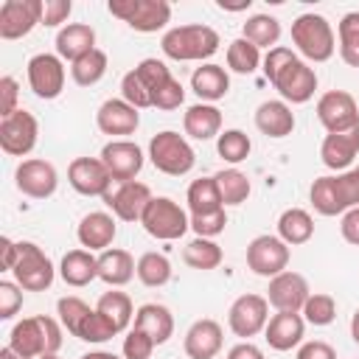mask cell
Returning <instances> with one entry per match:
<instances>
[{
	"label": "cell",
	"mask_w": 359,
	"mask_h": 359,
	"mask_svg": "<svg viewBox=\"0 0 359 359\" xmlns=\"http://www.w3.org/2000/svg\"><path fill=\"white\" fill-rule=\"evenodd\" d=\"M264 76L280 93V98L289 101V104H306V101H311V95L317 90L314 67L286 45H278V48L266 50Z\"/></svg>",
	"instance_id": "1"
},
{
	"label": "cell",
	"mask_w": 359,
	"mask_h": 359,
	"mask_svg": "<svg viewBox=\"0 0 359 359\" xmlns=\"http://www.w3.org/2000/svg\"><path fill=\"white\" fill-rule=\"evenodd\" d=\"M160 48L174 62H205L219 50V34L210 25H177L168 28L160 39Z\"/></svg>",
	"instance_id": "2"
},
{
	"label": "cell",
	"mask_w": 359,
	"mask_h": 359,
	"mask_svg": "<svg viewBox=\"0 0 359 359\" xmlns=\"http://www.w3.org/2000/svg\"><path fill=\"white\" fill-rule=\"evenodd\" d=\"M8 345L25 359H36L42 353H56L62 348V323H56L53 317H45V314L25 317V320L14 323V328L8 334Z\"/></svg>",
	"instance_id": "3"
},
{
	"label": "cell",
	"mask_w": 359,
	"mask_h": 359,
	"mask_svg": "<svg viewBox=\"0 0 359 359\" xmlns=\"http://www.w3.org/2000/svg\"><path fill=\"white\" fill-rule=\"evenodd\" d=\"M292 42L309 62H328L337 50V36L323 14L306 11L292 22Z\"/></svg>",
	"instance_id": "4"
},
{
	"label": "cell",
	"mask_w": 359,
	"mask_h": 359,
	"mask_svg": "<svg viewBox=\"0 0 359 359\" xmlns=\"http://www.w3.org/2000/svg\"><path fill=\"white\" fill-rule=\"evenodd\" d=\"M149 160H151V165L157 171H163L168 177H182V174H188L194 168L196 154H194L191 143L180 132L163 129L149 140Z\"/></svg>",
	"instance_id": "5"
},
{
	"label": "cell",
	"mask_w": 359,
	"mask_h": 359,
	"mask_svg": "<svg viewBox=\"0 0 359 359\" xmlns=\"http://www.w3.org/2000/svg\"><path fill=\"white\" fill-rule=\"evenodd\" d=\"M143 230L157 241H177L191 230V216L168 196H151L140 216Z\"/></svg>",
	"instance_id": "6"
},
{
	"label": "cell",
	"mask_w": 359,
	"mask_h": 359,
	"mask_svg": "<svg viewBox=\"0 0 359 359\" xmlns=\"http://www.w3.org/2000/svg\"><path fill=\"white\" fill-rule=\"evenodd\" d=\"M109 14L123 20L129 28L140 34H154L168 25L171 20V3L168 0H109Z\"/></svg>",
	"instance_id": "7"
},
{
	"label": "cell",
	"mask_w": 359,
	"mask_h": 359,
	"mask_svg": "<svg viewBox=\"0 0 359 359\" xmlns=\"http://www.w3.org/2000/svg\"><path fill=\"white\" fill-rule=\"evenodd\" d=\"M11 272L25 292H45L56 278L50 258L34 241H17V264Z\"/></svg>",
	"instance_id": "8"
},
{
	"label": "cell",
	"mask_w": 359,
	"mask_h": 359,
	"mask_svg": "<svg viewBox=\"0 0 359 359\" xmlns=\"http://www.w3.org/2000/svg\"><path fill=\"white\" fill-rule=\"evenodd\" d=\"M317 121L328 135L351 132L359 126V104L348 90H328L317 98Z\"/></svg>",
	"instance_id": "9"
},
{
	"label": "cell",
	"mask_w": 359,
	"mask_h": 359,
	"mask_svg": "<svg viewBox=\"0 0 359 359\" xmlns=\"http://www.w3.org/2000/svg\"><path fill=\"white\" fill-rule=\"evenodd\" d=\"M39 137V123L28 109H17L0 118V149L8 157H25L34 151Z\"/></svg>",
	"instance_id": "10"
},
{
	"label": "cell",
	"mask_w": 359,
	"mask_h": 359,
	"mask_svg": "<svg viewBox=\"0 0 359 359\" xmlns=\"http://www.w3.org/2000/svg\"><path fill=\"white\" fill-rule=\"evenodd\" d=\"M247 266L261 278H275L289 266V244L278 236H255L247 244Z\"/></svg>",
	"instance_id": "11"
},
{
	"label": "cell",
	"mask_w": 359,
	"mask_h": 359,
	"mask_svg": "<svg viewBox=\"0 0 359 359\" xmlns=\"http://www.w3.org/2000/svg\"><path fill=\"white\" fill-rule=\"evenodd\" d=\"M269 323V303L264 294H241L233 300L230 311H227V325L236 337L250 339L255 334H261Z\"/></svg>",
	"instance_id": "12"
},
{
	"label": "cell",
	"mask_w": 359,
	"mask_h": 359,
	"mask_svg": "<svg viewBox=\"0 0 359 359\" xmlns=\"http://www.w3.org/2000/svg\"><path fill=\"white\" fill-rule=\"evenodd\" d=\"M28 87L34 90L36 98L53 101L65 90V65L56 53H36L28 59Z\"/></svg>",
	"instance_id": "13"
},
{
	"label": "cell",
	"mask_w": 359,
	"mask_h": 359,
	"mask_svg": "<svg viewBox=\"0 0 359 359\" xmlns=\"http://www.w3.org/2000/svg\"><path fill=\"white\" fill-rule=\"evenodd\" d=\"M14 185L20 194H25L28 199H48L56 194V185H59V174L53 168V163L48 160H39V157H31V160H22L14 171Z\"/></svg>",
	"instance_id": "14"
},
{
	"label": "cell",
	"mask_w": 359,
	"mask_h": 359,
	"mask_svg": "<svg viewBox=\"0 0 359 359\" xmlns=\"http://www.w3.org/2000/svg\"><path fill=\"white\" fill-rule=\"evenodd\" d=\"M67 182L81 196H107L112 191V177L101 157H76L67 165Z\"/></svg>",
	"instance_id": "15"
},
{
	"label": "cell",
	"mask_w": 359,
	"mask_h": 359,
	"mask_svg": "<svg viewBox=\"0 0 359 359\" xmlns=\"http://www.w3.org/2000/svg\"><path fill=\"white\" fill-rule=\"evenodd\" d=\"M42 22V0H6L0 6V39H22Z\"/></svg>",
	"instance_id": "16"
},
{
	"label": "cell",
	"mask_w": 359,
	"mask_h": 359,
	"mask_svg": "<svg viewBox=\"0 0 359 359\" xmlns=\"http://www.w3.org/2000/svg\"><path fill=\"white\" fill-rule=\"evenodd\" d=\"M311 289H309V280L300 275V272H280L275 278H269V289H266V303L275 309V311H303L306 300H309Z\"/></svg>",
	"instance_id": "17"
},
{
	"label": "cell",
	"mask_w": 359,
	"mask_h": 359,
	"mask_svg": "<svg viewBox=\"0 0 359 359\" xmlns=\"http://www.w3.org/2000/svg\"><path fill=\"white\" fill-rule=\"evenodd\" d=\"M101 163L107 165L112 182H129L140 174L143 168V149L137 143H132L129 137L126 140H109L104 149H101Z\"/></svg>",
	"instance_id": "18"
},
{
	"label": "cell",
	"mask_w": 359,
	"mask_h": 359,
	"mask_svg": "<svg viewBox=\"0 0 359 359\" xmlns=\"http://www.w3.org/2000/svg\"><path fill=\"white\" fill-rule=\"evenodd\" d=\"M107 208L112 210L115 219L121 222H140L146 205L151 202V191L146 182L129 180V182H118L107 196H104Z\"/></svg>",
	"instance_id": "19"
},
{
	"label": "cell",
	"mask_w": 359,
	"mask_h": 359,
	"mask_svg": "<svg viewBox=\"0 0 359 359\" xmlns=\"http://www.w3.org/2000/svg\"><path fill=\"white\" fill-rule=\"evenodd\" d=\"M95 126L115 140H126V135H135V129L140 126V109H135L123 98H107L95 112Z\"/></svg>",
	"instance_id": "20"
},
{
	"label": "cell",
	"mask_w": 359,
	"mask_h": 359,
	"mask_svg": "<svg viewBox=\"0 0 359 359\" xmlns=\"http://www.w3.org/2000/svg\"><path fill=\"white\" fill-rule=\"evenodd\" d=\"M222 345H224V331L210 317L196 320L185 331V339H182V348H185L188 359H213L222 351Z\"/></svg>",
	"instance_id": "21"
},
{
	"label": "cell",
	"mask_w": 359,
	"mask_h": 359,
	"mask_svg": "<svg viewBox=\"0 0 359 359\" xmlns=\"http://www.w3.org/2000/svg\"><path fill=\"white\" fill-rule=\"evenodd\" d=\"M115 233H118V224H115V216L107 213V210H93L87 213L79 227H76V238L84 250L90 252H104L109 250V244L115 241Z\"/></svg>",
	"instance_id": "22"
},
{
	"label": "cell",
	"mask_w": 359,
	"mask_h": 359,
	"mask_svg": "<svg viewBox=\"0 0 359 359\" xmlns=\"http://www.w3.org/2000/svg\"><path fill=\"white\" fill-rule=\"evenodd\" d=\"M266 342L272 351H292L297 345H303V334H306V320L297 311H275L264 328Z\"/></svg>",
	"instance_id": "23"
},
{
	"label": "cell",
	"mask_w": 359,
	"mask_h": 359,
	"mask_svg": "<svg viewBox=\"0 0 359 359\" xmlns=\"http://www.w3.org/2000/svg\"><path fill=\"white\" fill-rule=\"evenodd\" d=\"M356 154H359V126L351 132L325 135L320 143L323 165L331 171H348V165L356 160Z\"/></svg>",
	"instance_id": "24"
},
{
	"label": "cell",
	"mask_w": 359,
	"mask_h": 359,
	"mask_svg": "<svg viewBox=\"0 0 359 359\" xmlns=\"http://www.w3.org/2000/svg\"><path fill=\"white\" fill-rule=\"evenodd\" d=\"M137 275V261L132 258L129 250H121V247H109L98 255V278L118 289V286H126L132 278Z\"/></svg>",
	"instance_id": "25"
},
{
	"label": "cell",
	"mask_w": 359,
	"mask_h": 359,
	"mask_svg": "<svg viewBox=\"0 0 359 359\" xmlns=\"http://www.w3.org/2000/svg\"><path fill=\"white\" fill-rule=\"evenodd\" d=\"M95 50V31L87 22H67L65 28H59L56 34V56L67 59L70 65L76 59H81L84 53Z\"/></svg>",
	"instance_id": "26"
},
{
	"label": "cell",
	"mask_w": 359,
	"mask_h": 359,
	"mask_svg": "<svg viewBox=\"0 0 359 359\" xmlns=\"http://www.w3.org/2000/svg\"><path fill=\"white\" fill-rule=\"evenodd\" d=\"M255 126L266 137H286L294 129V112L286 101H264L255 109Z\"/></svg>",
	"instance_id": "27"
},
{
	"label": "cell",
	"mask_w": 359,
	"mask_h": 359,
	"mask_svg": "<svg viewBox=\"0 0 359 359\" xmlns=\"http://www.w3.org/2000/svg\"><path fill=\"white\" fill-rule=\"evenodd\" d=\"M182 129L194 140H210L222 135V112L216 104H194L182 115Z\"/></svg>",
	"instance_id": "28"
},
{
	"label": "cell",
	"mask_w": 359,
	"mask_h": 359,
	"mask_svg": "<svg viewBox=\"0 0 359 359\" xmlns=\"http://www.w3.org/2000/svg\"><path fill=\"white\" fill-rule=\"evenodd\" d=\"M191 90L202 98V104H213L219 98L227 95L230 90V76L222 65H213V62H205L194 70L191 76Z\"/></svg>",
	"instance_id": "29"
},
{
	"label": "cell",
	"mask_w": 359,
	"mask_h": 359,
	"mask_svg": "<svg viewBox=\"0 0 359 359\" xmlns=\"http://www.w3.org/2000/svg\"><path fill=\"white\" fill-rule=\"evenodd\" d=\"M59 275L67 286L81 289V286H87L98 278V258L90 250H70V252L62 255Z\"/></svg>",
	"instance_id": "30"
},
{
	"label": "cell",
	"mask_w": 359,
	"mask_h": 359,
	"mask_svg": "<svg viewBox=\"0 0 359 359\" xmlns=\"http://www.w3.org/2000/svg\"><path fill=\"white\" fill-rule=\"evenodd\" d=\"M135 328H140L143 334H149L154 339V345H163L174 334V317L160 303H143L135 311Z\"/></svg>",
	"instance_id": "31"
},
{
	"label": "cell",
	"mask_w": 359,
	"mask_h": 359,
	"mask_svg": "<svg viewBox=\"0 0 359 359\" xmlns=\"http://www.w3.org/2000/svg\"><path fill=\"white\" fill-rule=\"evenodd\" d=\"M314 236V219L303 208H286L278 216V238H283L289 247L306 244Z\"/></svg>",
	"instance_id": "32"
},
{
	"label": "cell",
	"mask_w": 359,
	"mask_h": 359,
	"mask_svg": "<svg viewBox=\"0 0 359 359\" xmlns=\"http://www.w3.org/2000/svg\"><path fill=\"white\" fill-rule=\"evenodd\" d=\"M185 202H188L191 216H202V213L224 210V202H222V194H219V185H216V180H213V177L194 180V182L188 185Z\"/></svg>",
	"instance_id": "33"
},
{
	"label": "cell",
	"mask_w": 359,
	"mask_h": 359,
	"mask_svg": "<svg viewBox=\"0 0 359 359\" xmlns=\"http://www.w3.org/2000/svg\"><path fill=\"white\" fill-rule=\"evenodd\" d=\"M95 309L118 328V334L121 331H126V325L135 320V306H132V297L126 294V292H118V289H112V292H104L101 297H98V303H95Z\"/></svg>",
	"instance_id": "34"
},
{
	"label": "cell",
	"mask_w": 359,
	"mask_h": 359,
	"mask_svg": "<svg viewBox=\"0 0 359 359\" xmlns=\"http://www.w3.org/2000/svg\"><path fill=\"white\" fill-rule=\"evenodd\" d=\"M241 36L250 39L255 48L272 50V48H278V39H280V22L272 14H252V17H247Z\"/></svg>",
	"instance_id": "35"
},
{
	"label": "cell",
	"mask_w": 359,
	"mask_h": 359,
	"mask_svg": "<svg viewBox=\"0 0 359 359\" xmlns=\"http://www.w3.org/2000/svg\"><path fill=\"white\" fill-rule=\"evenodd\" d=\"M309 199H311V208L320 213V216H342L345 213V205L337 194V180L334 174L328 177H317L311 182V191H309Z\"/></svg>",
	"instance_id": "36"
},
{
	"label": "cell",
	"mask_w": 359,
	"mask_h": 359,
	"mask_svg": "<svg viewBox=\"0 0 359 359\" xmlns=\"http://www.w3.org/2000/svg\"><path fill=\"white\" fill-rule=\"evenodd\" d=\"M222 247L213 241V238H194V241H188L185 247H182V261L191 266V269H202V272H208V269H216L219 264H222Z\"/></svg>",
	"instance_id": "37"
},
{
	"label": "cell",
	"mask_w": 359,
	"mask_h": 359,
	"mask_svg": "<svg viewBox=\"0 0 359 359\" xmlns=\"http://www.w3.org/2000/svg\"><path fill=\"white\" fill-rule=\"evenodd\" d=\"M107 67H109L107 53H104L101 48H95V50L84 53L81 59H76V62L70 65V76H73V81H76L79 87H93V84H98V81L104 79Z\"/></svg>",
	"instance_id": "38"
},
{
	"label": "cell",
	"mask_w": 359,
	"mask_h": 359,
	"mask_svg": "<svg viewBox=\"0 0 359 359\" xmlns=\"http://www.w3.org/2000/svg\"><path fill=\"white\" fill-rule=\"evenodd\" d=\"M137 280L149 289H160L171 280V261L163 252H143L137 258Z\"/></svg>",
	"instance_id": "39"
},
{
	"label": "cell",
	"mask_w": 359,
	"mask_h": 359,
	"mask_svg": "<svg viewBox=\"0 0 359 359\" xmlns=\"http://www.w3.org/2000/svg\"><path fill=\"white\" fill-rule=\"evenodd\" d=\"M216 185H219V194H222V202L224 205H241L247 202L252 185H250V177L238 168H222L219 174H213Z\"/></svg>",
	"instance_id": "40"
},
{
	"label": "cell",
	"mask_w": 359,
	"mask_h": 359,
	"mask_svg": "<svg viewBox=\"0 0 359 359\" xmlns=\"http://www.w3.org/2000/svg\"><path fill=\"white\" fill-rule=\"evenodd\" d=\"M337 36H339V56L345 65L359 67V11L342 14L337 22Z\"/></svg>",
	"instance_id": "41"
},
{
	"label": "cell",
	"mask_w": 359,
	"mask_h": 359,
	"mask_svg": "<svg viewBox=\"0 0 359 359\" xmlns=\"http://www.w3.org/2000/svg\"><path fill=\"white\" fill-rule=\"evenodd\" d=\"M258 65H261V48H255L250 39L238 36V39H233V42L227 45V67H230L233 73L250 76V73L258 70Z\"/></svg>",
	"instance_id": "42"
},
{
	"label": "cell",
	"mask_w": 359,
	"mask_h": 359,
	"mask_svg": "<svg viewBox=\"0 0 359 359\" xmlns=\"http://www.w3.org/2000/svg\"><path fill=\"white\" fill-rule=\"evenodd\" d=\"M216 151H219V157H222L224 163L238 165V163H244V160L250 157L252 140H250V135L241 132V129H224V132L216 137Z\"/></svg>",
	"instance_id": "43"
},
{
	"label": "cell",
	"mask_w": 359,
	"mask_h": 359,
	"mask_svg": "<svg viewBox=\"0 0 359 359\" xmlns=\"http://www.w3.org/2000/svg\"><path fill=\"white\" fill-rule=\"evenodd\" d=\"M300 314H303V320L309 325H320V328L331 325L334 317H337V300L331 294H325V292H311Z\"/></svg>",
	"instance_id": "44"
},
{
	"label": "cell",
	"mask_w": 359,
	"mask_h": 359,
	"mask_svg": "<svg viewBox=\"0 0 359 359\" xmlns=\"http://www.w3.org/2000/svg\"><path fill=\"white\" fill-rule=\"evenodd\" d=\"M90 306L81 300V297H76V294H67V297H59V303H56V314H59V323H62V328L65 331H70L73 337L79 334V328L84 325V320L90 317Z\"/></svg>",
	"instance_id": "45"
},
{
	"label": "cell",
	"mask_w": 359,
	"mask_h": 359,
	"mask_svg": "<svg viewBox=\"0 0 359 359\" xmlns=\"http://www.w3.org/2000/svg\"><path fill=\"white\" fill-rule=\"evenodd\" d=\"M132 73L137 76V81L143 84V90L151 95V101H154V93L171 79L168 65L160 62V59H143V62H137V65L132 67Z\"/></svg>",
	"instance_id": "46"
},
{
	"label": "cell",
	"mask_w": 359,
	"mask_h": 359,
	"mask_svg": "<svg viewBox=\"0 0 359 359\" xmlns=\"http://www.w3.org/2000/svg\"><path fill=\"white\" fill-rule=\"evenodd\" d=\"M81 342H93V345H101V342H107V339H112V337H118V328L98 311V309H93L90 311V317L84 320V325L79 328V334H76Z\"/></svg>",
	"instance_id": "47"
},
{
	"label": "cell",
	"mask_w": 359,
	"mask_h": 359,
	"mask_svg": "<svg viewBox=\"0 0 359 359\" xmlns=\"http://www.w3.org/2000/svg\"><path fill=\"white\" fill-rule=\"evenodd\" d=\"M154 339L149 334H143L140 328H132L126 337H123V359H151L154 353Z\"/></svg>",
	"instance_id": "48"
},
{
	"label": "cell",
	"mask_w": 359,
	"mask_h": 359,
	"mask_svg": "<svg viewBox=\"0 0 359 359\" xmlns=\"http://www.w3.org/2000/svg\"><path fill=\"white\" fill-rule=\"evenodd\" d=\"M224 227H227V213H224V210L191 216V230H194L199 238H216L219 233H224Z\"/></svg>",
	"instance_id": "49"
},
{
	"label": "cell",
	"mask_w": 359,
	"mask_h": 359,
	"mask_svg": "<svg viewBox=\"0 0 359 359\" xmlns=\"http://www.w3.org/2000/svg\"><path fill=\"white\" fill-rule=\"evenodd\" d=\"M22 306V286L17 280H0V320H11Z\"/></svg>",
	"instance_id": "50"
},
{
	"label": "cell",
	"mask_w": 359,
	"mask_h": 359,
	"mask_svg": "<svg viewBox=\"0 0 359 359\" xmlns=\"http://www.w3.org/2000/svg\"><path fill=\"white\" fill-rule=\"evenodd\" d=\"M182 101H185V87L171 76V79L154 93L151 107H157V109H177V107H182Z\"/></svg>",
	"instance_id": "51"
},
{
	"label": "cell",
	"mask_w": 359,
	"mask_h": 359,
	"mask_svg": "<svg viewBox=\"0 0 359 359\" xmlns=\"http://www.w3.org/2000/svg\"><path fill=\"white\" fill-rule=\"evenodd\" d=\"M70 11H73V3L70 0H42V22L39 25L56 28V25L67 22Z\"/></svg>",
	"instance_id": "52"
},
{
	"label": "cell",
	"mask_w": 359,
	"mask_h": 359,
	"mask_svg": "<svg viewBox=\"0 0 359 359\" xmlns=\"http://www.w3.org/2000/svg\"><path fill=\"white\" fill-rule=\"evenodd\" d=\"M0 95H3V104H0V109H3L0 115H3V118L20 109V107H17L20 84H17V79H14V76H3V79H0Z\"/></svg>",
	"instance_id": "53"
},
{
	"label": "cell",
	"mask_w": 359,
	"mask_h": 359,
	"mask_svg": "<svg viewBox=\"0 0 359 359\" xmlns=\"http://www.w3.org/2000/svg\"><path fill=\"white\" fill-rule=\"evenodd\" d=\"M297 359H337V351L323 339H311L297 348Z\"/></svg>",
	"instance_id": "54"
},
{
	"label": "cell",
	"mask_w": 359,
	"mask_h": 359,
	"mask_svg": "<svg viewBox=\"0 0 359 359\" xmlns=\"http://www.w3.org/2000/svg\"><path fill=\"white\" fill-rule=\"evenodd\" d=\"M339 233L348 244L359 247V208H351L342 213V222H339Z\"/></svg>",
	"instance_id": "55"
},
{
	"label": "cell",
	"mask_w": 359,
	"mask_h": 359,
	"mask_svg": "<svg viewBox=\"0 0 359 359\" xmlns=\"http://www.w3.org/2000/svg\"><path fill=\"white\" fill-rule=\"evenodd\" d=\"M227 359H266V356L258 345H252L250 339H241L227 351Z\"/></svg>",
	"instance_id": "56"
},
{
	"label": "cell",
	"mask_w": 359,
	"mask_h": 359,
	"mask_svg": "<svg viewBox=\"0 0 359 359\" xmlns=\"http://www.w3.org/2000/svg\"><path fill=\"white\" fill-rule=\"evenodd\" d=\"M14 264H17V241H11L8 236H3L0 238V266L6 272H11Z\"/></svg>",
	"instance_id": "57"
},
{
	"label": "cell",
	"mask_w": 359,
	"mask_h": 359,
	"mask_svg": "<svg viewBox=\"0 0 359 359\" xmlns=\"http://www.w3.org/2000/svg\"><path fill=\"white\" fill-rule=\"evenodd\" d=\"M79 359H123V356H115V353H109V351H90V353H84V356H79Z\"/></svg>",
	"instance_id": "58"
},
{
	"label": "cell",
	"mask_w": 359,
	"mask_h": 359,
	"mask_svg": "<svg viewBox=\"0 0 359 359\" xmlns=\"http://www.w3.org/2000/svg\"><path fill=\"white\" fill-rule=\"evenodd\" d=\"M351 337H353V342L359 345V309H356L353 317H351Z\"/></svg>",
	"instance_id": "59"
},
{
	"label": "cell",
	"mask_w": 359,
	"mask_h": 359,
	"mask_svg": "<svg viewBox=\"0 0 359 359\" xmlns=\"http://www.w3.org/2000/svg\"><path fill=\"white\" fill-rule=\"evenodd\" d=\"M0 359H25V356H20L11 345H6V348H0Z\"/></svg>",
	"instance_id": "60"
},
{
	"label": "cell",
	"mask_w": 359,
	"mask_h": 359,
	"mask_svg": "<svg viewBox=\"0 0 359 359\" xmlns=\"http://www.w3.org/2000/svg\"><path fill=\"white\" fill-rule=\"evenodd\" d=\"M36 359H59V353H42V356H36Z\"/></svg>",
	"instance_id": "61"
}]
</instances>
